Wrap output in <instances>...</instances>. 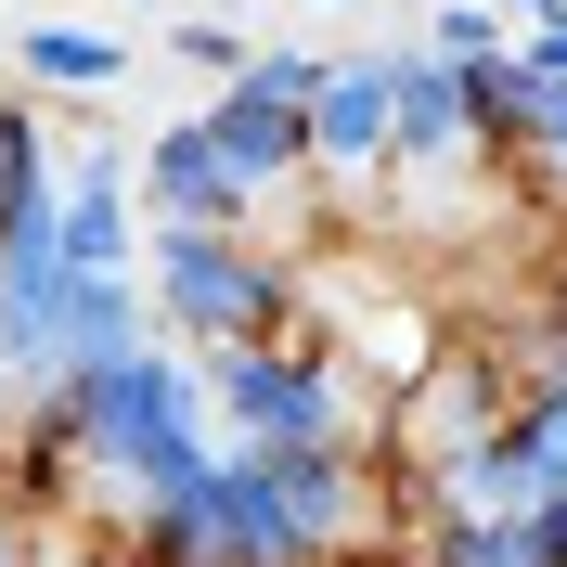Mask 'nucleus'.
Returning <instances> with one entry per match:
<instances>
[{"instance_id":"7ed1b4c3","label":"nucleus","mask_w":567,"mask_h":567,"mask_svg":"<svg viewBox=\"0 0 567 567\" xmlns=\"http://www.w3.org/2000/svg\"><path fill=\"white\" fill-rule=\"evenodd\" d=\"M529 13H555V0H529Z\"/></svg>"},{"instance_id":"f03ea898","label":"nucleus","mask_w":567,"mask_h":567,"mask_svg":"<svg viewBox=\"0 0 567 567\" xmlns=\"http://www.w3.org/2000/svg\"><path fill=\"white\" fill-rule=\"evenodd\" d=\"M529 65H542V78H567V13H542V39H529Z\"/></svg>"},{"instance_id":"f257e3e1","label":"nucleus","mask_w":567,"mask_h":567,"mask_svg":"<svg viewBox=\"0 0 567 567\" xmlns=\"http://www.w3.org/2000/svg\"><path fill=\"white\" fill-rule=\"evenodd\" d=\"M27 78H52V91H104V78H116V39H91V27H27Z\"/></svg>"}]
</instances>
